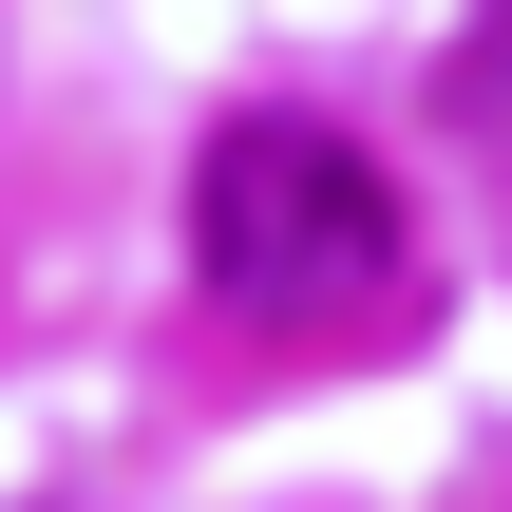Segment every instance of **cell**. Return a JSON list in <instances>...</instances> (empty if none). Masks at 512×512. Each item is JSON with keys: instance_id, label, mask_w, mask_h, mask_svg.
<instances>
[{"instance_id": "1", "label": "cell", "mask_w": 512, "mask_h": 512, "mask_svg": "<svg viewBox=\"0 0 512 512\" xmlns=\"http://www.w3.org/2000/svg\"><path fill=\"white\" fill-rule=\"evenodd\" d=\"M190 266H209V304L228 323H380L399 304V266H418V228H399V190H380V152L361 133H323V114H228L209 152H190Z\"/></svg>"}]
</instances>
